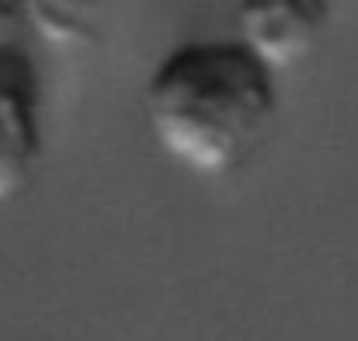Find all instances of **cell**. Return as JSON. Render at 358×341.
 I'll list each match as a JSON object with an SVG mask.
<instances>
[{
    "mask_svg": "<svg viewBox=\"0 0 358 341\" xmlns=\"http://www.w3.org/2000/svg\"><path fill=\"white\" fill-rule=\"evenodd\" d=\"M271 74L243 42L178 46L157 63L143 91L153 139L195 174L234 171L275 118Z\"/></svg>",
    "mask_w": 358,
    "mask_h": 341,
    "instance_id": "6da1fadb",
    "label": "cell"
},
{
    "mask_svg": "<svg viewBox=\"0 0 358 341\" xmlns=\"http://www.w3.org/2000/svg\"><path fill=\"white\" fill-rule=\"evenodd\" d=\"M42 84L17 46L0 49V202L28 181L42 146Z\"/></svg>",
    "mask_w": 358,
    "mask_h": 341,
    "instance_id": "7a4b0ae2",
    "label": "cell"
},
{
    "mask_svg": "<svg viewBox=\"0 0 358 341\" xmlns=\"http://www.w3.org/2000/svg\"><path fill=\"white\" fill-rule=\"evenodd\" d=\"M331 21V0H237L240 42L271 70L306 60Z\"/></svg>",
    "mask_w": 358,
    "mask_h": 341,
    "instance_id": "3957f363",
    "label": "cell"
},
{
    "mask_svg": "<svg viewBox=\"0 0 358 341\" xmlns=\"http://www.w3.org/2000/svg\"><path fill=\"white\" fill-rule=\"evenodd\" d=\"M105 18V0H28V25L59 49L87 46Z\"/></svg>",
    "mask_w": 358,
    "mask_h": 341,
    "instance_id": "277c9868",
    "label": "cell"
},
{
    "mask_svg": "<svg viewBox=\"0 0 358 341\" xmlns=\"http://www.w3.org/2000/svg\"><path fill=\"white\" fill-rule=\"evenodd\" d=\"M24 25H28V0H0V49L14 46Z\"/></svg>",
    "mask_w": 358,
    "mask_h": 341,
    "instance_id": "5b68a950",
    "label": "cell"
}]
</instances>
